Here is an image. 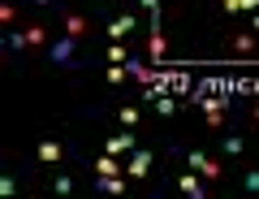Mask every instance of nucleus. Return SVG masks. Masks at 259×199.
<instances>
[{"mask_svg":"<svg viewBox=\"0 0 259 199\" xmlns=\"http://www.w3.org/2000/svg\"><path fill=\"white\" fill-rule=\"evenodd\" d=\"M95 173H100V178H108V173H121V165H117V156H112V152H104V156H95Z\"/></svg>","mask_w":259,"mask_h":199,"instance_id":"obj_13","label":"nucleus"},{"mask_svg":"<svg viewBox=\"0 0 259 199\" xmlns=\"http://www.w3.org/2000/svg\"><path fill=\"white\" fill-rule=\"evenodd\" d=\"M164 52H168V44H164V30H160V26H151V35H147V57L160 65V61H164Z\"/></svg>","mask_w":259,"mask_h":199,"instance_id":"obj_8","label":"nucleus"},{"mask_svg":"<svg viewBox=\"0 0 259 199\" xmlns=\"http://www.w3.org/2000/svg\"><path fill=\"white\" fill-rule=\"evenodd\" d=\"M35 5H52V0H35Z\"/></svg>","mask_w":259,"mask_h":199,"instance_id":"obj_26","label":"nucleus"},{"mask_svg":"<svg viewBox=\"0 0 259 199\" xmlns=\"http://www.w3.org/2000/svg\"><path fill=\"white\" fill-rule=\"evenodd\" d=\"M177 186H182V190H186V195H190V199H203V195H207L203 178H199V173H194V169H190V173H182V178H177Z\"/></svg>","mask_w":259,"mask_h":199,"instance_id":"obj_7","label":"nucleus"},{"mask_svg":"<svg viewBox=\"0 0 259 199\" xmlns=\"http://www.w3.org/2000/svg\"><path fill=\"white\" fill-rule=\"evenodd\" d=\"M134 147H139V134L130 130V126L117 134V139H104V152H112V156H130Z\"/></svg>","mask_w":259,"mask_h":199,"instance_id":"obj_2","label":"nucleus"},{"mask_svg":"<svg viewBox=\"0 0 259 199\" xmlns=\"http://www.w3.org/2000/svg\"><path fill=\"white\" fill-rule=\"evenodd\" d=\"M121 126H130V130H134V126H139V108H134V104H121Z\"/></svg>","mask_w":259,"mask_h":199,"instance_id":"obj_16","label":"nucleus"},{"mask_svg":"<svg viewBox=\"0 0 259 199\" xmlns=\"http://www.w3.org/2000/svg\"><path fill=\"white\" fill-rule=\"evenodd\" d=\"M95 186H100L104 195H125V178H117V173H108V178H100Z\"/></svg>","mask_w":259,"mask_h":199,"instance_id":"obj_12","label":"nucleus"},{"mask_svg":"<svg viewBox=\"0 0 259 199\" xmlns=\"http://www.w3.org/2000/svg\"><path fill=\"white\" fill-rule=\"evenodd\" d=\"M151 165H156V156H151L147 147H134V152H130L125 173H130V178H147V173H151Z\"/></svg>","mask_w":259,"mask_h":199,"instance_id":"obj_3","label":"nucleus"},{"mask_svg":"<svg viewBox=\"0 0 259 199\" xmlns=\"http://www.w3.org/2000/svg\"><path fill=\"white\" fill-rule=\"evenodd\" d=\"M186 165H190V169L199 173V178H207V182L225 178V169H221V165H216V161H212L207 152H199V147H190V152H186Z\"/></svg>","mask_w":259,"mask_h":199,"instance_id":"obj_1","label":"nucleus"},{"mask_svg":"<svg viewBox=\"0 0 259 199\" xmlns=\"http://www.w3.org/2000/svg\"><path fill=\"white\" fill-rule=\"evenodd\" d=\"M134 30H139V18H134V13H121V18L108 22V39H112V44H121V39L134 35Z\"/></svg>","mask_w":259,"mask_h":199,"instance_id":"obj_4","label":"nucleus"},{"mask_svg":"<svg viewBox=\"0 0 259 199\" xmlns=\"http://www.w3.org/2000/svg\"><path fill=\"white\" fill-rule=\"evenodd\" d=\"M130 61V48H125V39L121 44H108V65H125Z\"/></svg>","mask_w":259,"mask_h":199,"instance_id":"obj_14","label":"nucleus"},{"mask_svg":"<svg viewBox=\"0 0 259 199\" xmlns=\"http://www.w3.org/2000/svg\"><path fill=\"white\" fill-rule=\"evenodd\" d=\"M61 156H65V147H61L56 139H44V143H39V161H44V165H56Z\"/></svg>","mask_w":259,"mask_h":199,"instance_id":"obj_9","label":"nucleus"},{"mask_svg":"<svg viewBox=\"0 0 259 199\" xmlns=\"http://www.w3.org/2000/svg\"><path fill=\"white\" fill-rule=\"evenodd\" d=\"M104 78H108L112 87H121V83L130 78V69H125V65H108V74H104Z\"/></svg>","mask_w":259,"mask_h":199,"instance_id":"obj_19","label":"nucleus"},{"mask_svg":"<svg viewBox=\"0 0 259 199\" xmlns=\"http://www.w3.org/2000/svg\"><path fill=\"white\" fill-rule=\"evenodd\" d=\"M13 18H18V9H13V5H0V22H5V26H13Z\"/></svg>","mask_w":259,"mask_h":199,"instance_id":"obj_22","label":"nucleus"},{"mask_svg":"<svg viewBox=\"0 0 259 199\" xmlns=\"http://www.w3.org/2000/svg\"><path fill=\"white\" fill-rule=\"evenodd\" d=\"M26 44H30V48L48 44V30H44V26H26Z\"/></svg>","mask_w":259,"mask_h":199,"instance_id":"obj_18","label":"nucleus"},{"mask_svg":"<svg viewBox=\"0 0 259 199\" xmlns=\"http://www.w3.org/2000/svg\"><path fill=\"white\" fill-rule=\"evenodd\" d=\"M233 52H238V57L255 52V30H238V35H233Z\"/></svg>","mask_w":259,"mask_h":199,"instance_id":"obj_10","label":"nucleus"},{"mask_svg":"<svg viewBox=\"0 0 259 199\" xmlns=\"http://www.w3.org/2000/svg\"><path fill=\"white\" fill-rule=\"evenodd\" d=\"M255 126H259V104H255Z\"/></svg>","mask_w":259,"mask_h":199,"instance_id":"obj_25","label":"nucleus"},{"mask_svg":"<svg viewBox=\"0 0 259 199\" xmlns=\"http://www.w3.org/2000/svg\"><path fill=\"white\" fill-rule=\"evenodd\" d=\"M5 48H9V52H26V48H30L26 44V30H13L9 26V30H5Z\"/></svg>","mask_w":259,"mask_h":199,"instance_id":"obj_11","label":"nucleus"},{"mask_svg":"<svg viewBox=\"0 0 259 199\" xmlns=\"http://www.w3.org/2000/svg\"><path fill=\"white\" fill-rule=\"evenodd\" d=\"M250 30H255V35H259V9L250 13Z\"/></svg>","mask_w":259,"mask_h":199,"instance_id":"obj_24","label":"nucleus"},{"mask_svg":"<svg viewBox=\"0 0 259 199\" xmlns=\"http://www.w3.org/2000/svg\"><path fill=\"white\" fill-rule=\"evenodd\" d=\"M61 26H65V35H74V39L87 35V18H82V13H74V9H61Z\"/></svg>","mask_w":259,"mask_h":199,"instance_id":"obj_6","label":"nucleus"},{"mask_svg":"<svg viewBox=\"0 0 259 199\" xmlns=\"http://www.w3.org/2000/svg\"><path fill=\"white\" fill-rule=\"evenodd\" d=\"M139 5H143V9L151 13V18H160V0H139Z\"/></svg>","mask_w":259,"mask_h":199,"instance_id":"obj_23","label":"nucleus"},{"mask_svg":"<svg viewBox=\"0 0 259 199\" xmlns=\"http://www.w3.org/2000/svg\"><path fill=\"white\" fill-rule=\"evenodd\" d=\"M242 190H250V195H255V190H259V169H250L246 178H242Z\"/></svg>","mask_w":259,"mask_h":199,"instance_id":"obj_21","label":"nucleus"},{"mask_svg":"<svg viewBox=\"0 0 259 199\" xmlns=\"http://www.w3.org/2000/svg\"><path fill=\"white\" fill-rule=\"evenodd\" d=\"M74 44H78V39L74 35H61V39H56V44H52V65H74Z\"/></svg>","mask_w":259,"mask_h":199,"instance_id":"obj_5","label":"nucleus"},{"mask_svg":"<svg viewBox=\"0 0 259 199\" xmlns=\"http://www.w3.org/2000/svg\"><path fill=\"white\" fill-rule=\"evenodd\" d=\"M52 190H56V195H69V190H74V178H69V173H56V178H52Z\"/></svg>","mask_w":259,"mask_h":199,"instance_id":"obj_17","label":"nucleus"},{"mask_svg":"<svg viewBox=\"0 0 259 199\" xmlns=\"http://www.w3.org/2000/svg\"><path fill=\"white\" fill-rule=\"evenodd\" d=\"M0 195H5V199L18 195V178H13V173H0Z\"/></svg>","mask_w":259,"mask_h":199,"instance_id":"obj_20","label":"nucleus"},{"mask_svg":"<svg viewBox=\"0 0 259 199\" xmlns=\"http://www.w3.org/2000/svg\"><path fill=\"white\" fill-rule=\"evenodd\" d=\"M221 147H225V156H242V152H246V143H242L238 134H225V139H221Z\"/></svg>","mask_w":259,"mask_h":199,"instance_id":"obj_15","label":"nucleus"}]
</instances>
